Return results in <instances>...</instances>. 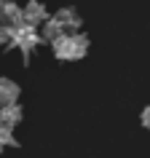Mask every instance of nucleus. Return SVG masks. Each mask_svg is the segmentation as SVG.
I'll list each match as a JSON object with an SVG mask.
<instances>
[{"label": "nucleus", "mask_w": 150, "mask_h": 158, "mask_svg": "<svg viewBox=\"0 0 150 158\" xmlns=\"http://www.w3.org/2000/svg\"><path fill=\"white\" fill-rule=\"evenodd\" d=\"M8 3H11V0H0V11L6 8V6H8Z\"/></svg>", "instance_id": "obj_12"}, {"label": "nucleus", "mask_w": 150, "mask_h": 158, "mask_svg": "<svg viewBox=\"0 0 150 158\" xmlns=\"http://www.w3.org/2000/svg\"><path fill=\"white\" fill-rule=\"evenodd\" d=\"M0 24H8V27H19L22 24V8H19L14 0L0 11Z\"/></svg>", "instance_id": "obj_6"}, {"label": "nucleus", "mask_w": 150, "mask_h": 158, "mask_svg": "<svg viewBox=\"0 0 150 158\" xmlns=\"http://www.w3.org/2000/svg\"><path fill=\"white\" fill-rule=\"evenodd\" d=\"M6 145H16V139H14V134H11V126L0 123V148H6Z\"/></svg>", "instance_id": "obj_9"}, {"label": "nucleus", "mask_w": 150, "mask_h": 158, "mask_svg": "<svg viewBox=\"0 0 150 158\" xmlns=\"http://www.w3.org/2000/svg\"><path fill=\"white\" fill-rule=\"evenodd\" d=\"M19 99V86L8 78H0V105H14Z\"/></svg>", "instance_id": "obj_4"}, {"label": "nucleus", "mask_w": 150, "mask_h": 158, "mask_svg": "<svg viewBox=\"0 0 150 158\" xmlns=\"http://www.w3.org/2000/svg\"><path fill=\"white\" fill-rule=\"evenodd\" d=\"M40 27H43V32H40V38H43V40H51V43H54L56 38H62V35H65V27L59 24V22H56L54 16H51V19H46V22H43Z\"/></svg>", "instance_id": "obj_8"}, {"label": "nucleus", "mask_w": 150, "mask_h": 158, "mask_svg": "<svg viewBox=\"0 0 150 158\" xmlns=\"http://www.w3.org/2000/svg\"><path fill=\"white\" fill-rule=\"evenodd\" d=\"M46 19H48V14H46V6H43V3H38V0L27 3L24 8H22V22H24V24H30V27L43 24Z\"/></svg>", "instance_id": "obj_3"}, {"label": "nucleus", "mask_w": 150, "mask_h": 158, "mask_svg": "<svg viewBox=\"0 0 150 158\" xmlns=\"http://www.w3.org/2000/svg\"><path fill=\"white\" fill-rule=\"evenodd\" d=\"M40 40H43V38H40V32H38L35 27L24 24V22H22L19 27H14V46H16L24 56H27V54H32L35 46H38Z\"/></svg>", "instance_id": "obj_2"}, {"label": "nucleus", "mask_w": 150, "mask_h": 158, "mask_svg": "<svg viewBox=\"0 0 150 158\" xmlns=\"http://www.w3.org/2000/svg\"><path fill=\"white\" fill-rule=\"evenodd\" d=\"M142 123H145V126L150 129V105H148L145 110H142Z\"/></svg>", "instance_id": "obj_11"}, {"label": "nucleus", "mask_w": 150, "mask_h": 158, "mask_svg": "<svg viewBox=\"0 0 150 158\" xmlns=\"http://www.w3.org/2000/svg\"><path fill=\"white\" fill-rule=\"evenodd\" d=\"M0 46H14V27L0 24Z\"/></svg>", "instance_id": "obj_10"}, {"label": "nucleus", "mask_w": 150, "mask_h": 158, "mask_svg": "<svg viewBox=\"0 0 150 158\" xmlns=\"http://www.w3.org/2000/svg\"><path fill=\"white\" fill-rule=\"evenodd\" d=\"M54 19H56L59 24L65 27V32H67V30H78V27H81V16H78L73 8H62V11H56V16H54Z\"/></svg>", "instance_id": "obj_7"}, {"label": "nucleus", "mask_w": 150, "mask_h": 158, "mask_svg": "<svg viewBox=\"0 0 150 158\" xmlns=\"http://www.w3.org/2000/svg\"><path fill=\"white\" fill-rule=\"evenodd\" d=\"M22 121V107H19L16 102L14 105H0V123H6V126H14Z\"/></svg>", "instance_id": "obj_5"}, {"label": "nucleus", "mask_w": 150, "mask_h": 158, "mask_svg": "<svg viewBox=\"0 0 150 158\" xmlns=\"http://www.w3.org/2000/svg\"><path fill=\"white\" fill-rule=\"evenodd\" d=\"M54 46V54H56V59H81L89 51V40H86V35L81 32H65L62 38H56V40L51 43Z\"/></svg>", "instance_id": "obj_1"}]
</instances>
